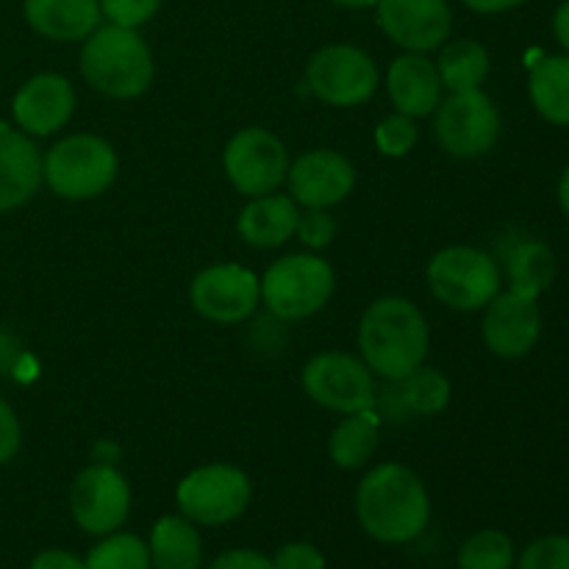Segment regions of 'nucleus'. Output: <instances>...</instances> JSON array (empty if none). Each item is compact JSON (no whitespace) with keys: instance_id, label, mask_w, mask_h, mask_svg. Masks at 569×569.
Returning a JSON list of instances; mask_svg holds the SVG:
<instances>
[{"instance_id":"nucleus-33","label":"nucleus","mask_w":569,"mask_h":569,"mask_svg":"<svg viewBox=\"0 0 569 569\" xmlns=\"http://www.w3.org/2000/svg\"><path fill=\"white\" fill-rule=\"evenodd\" d=\"M298 239L311 250H322L333 242L337 222L326 214V209H306L298 220Z\"/></svg>"},{"instance_id":"nucleus-14","label":"nucleus","mask_w":569,"mask_h":569,"mask_svg":"<svg viewBox=\"0 0 569 569\" xmlns=\"http://www.w3.org/2000/svg\"><path fill=\"white\" fill-rule=\"evenodd\" d=\"M378 26L409 53H428L448 42L453 14L448 0H378Z\"/></svg>"},{"instance_id":"nucleus-18","label":"nucleus","mask_w":569,"mask_h":569,"mask_svg":"<svg viewBox=\"0 0 569 569\" xmlns=\"http://www.w3.org/2000/svg\"><path fill=\"white\" fill-rule=\"evenodd\" d=\"M42 183V156L28 133L0 126V214L26 206Z\"/></svg>"},{"instance_id":"nucleus-6","label":"nucleus","mask_w":569,"mask_h":569,"mask_svg":"<svg viewBox=\"0 0 569 569\" xmlns=\"http://www.w3.org/2000/svg\"><path fill=\"white\" fill-rule=\"evenodd\" d=\"M428 287L433 298L450 309L478 311L500 292V267L483 250L453 244L431 259Z\"/></svg>"},{"instance_id":"nucleus-30","label":"nucleus","mask_w":569,"mask_h":569,"mask_svg":"<svg viewBox=\"0 0 569 569\" xmlns=\"http://www.w3.org/2000/svg\"><path fill=\"white\" fill-rule=\"evenodd\" d=\"M420 139V131H417V122L415 117L409 114H389L378 122L376 128V144L383 156L389 159H400V156L409 153L411 148L417 144Z\"/></svg>"},{"instance_id":"nucleus-34","label":"nucleus","mask_w":569,"mask_h":569,"mask_svg":"<svg viewBox=\"0 0 569 569\" xmlns=\"http://www.w3.org/2000/svg\"><path fill=\"white\" fill-rule=\"evenodd\" d=\"M272 569H326V556L309 542H289L278 548Z\"/></svg>"},{"instance_id":"nucleus-23","label":"nucleus","mask_w":569,"mask_h":569,"mask_svg":"<svg viewBox=\"0 0 569 569\" xmlns=\"http://www.w3.org/2000/svg\"><path fill=\"white\" fill-rule=\"evenodd\" d=\"M150 567L153 569H200L203 542L187 517H161L150 531Z\"/></svg>"},{"instance_id":"nucleus-13","label":"nucleus","mask_w":569,"mask_h":569,"mask_svg":"<svg viewBox=\"0 0 569 569\" xmlns=\"http://www.w3.org/2000/svg\"><path fill=\"white\" fill-rule=\"evenodd\" d=\"M194 311L211 322L233 326L256 311L261 300V281L256 272L239 264L206 267L189 287Z\"/></svg>"},{"instance_id":"nucleus-38","label":"nucleus","mask_w":569,"mask_h":569,"mask_svg":"<svg viewBox=\"0 0 569 569\" xmlns=\"http://www.w3.org/2000/svg\"><path fill=\"white\" fill-rule=\"evenodd\" d=\"M522 3L528 0H465L467 9L478 11V14H500V11H511Z\"/></svg>"},{"instance_id":"nucleus-24","label":"nucleus","mask_w":569,"mask_h":569,"mask_svg":"<svg viewBox=\"0 0 569 569\" xmlns=\"http://www.w3.org/2000/svg\"><path fill=\"white\" fill-rule=\"evenodd\" d=\"M378 433H381V420L372 409L345 415V420L333 428L331 439H328L331 461L342 470H359L376 453Z\"/></svg>"},{"instance_id":"nucleus-42","label":"nucleus","mask_w":569,"mask_h":569,"mask_svg":"<svg viewBox=\"0 0 569 569\" xmlns=\"http://www.w3.org/2000/svg\"><path fill=\"white\" fill-rule=\"evenodd\" d=\"M331 3L342 6V9H370V6H376L378 0H331Z\"/></svg>"},{"instance_id":"nucleus-22","label":"nucleus","mask_w":569,"mask_h":569,"mask_svg":"<svg viewBox=\"0 0 569 569\" xmlns=\"http://www.w3.org/2000/svg\"><path fill=\"white\" fill-rule=\"evenodd\" d=\"M450 403V381L439 370L417 367L400 381H392L383 398V409L392 420H409V417L439 415Z\"/></svg>"},{"instance_id":"nucleus-32","label":"nucleus","mask_w":569,"mask_h":569,"mask_svg":"<svg viewBox=\"0 0 569 569\" xmlns=\"http://www.w3.org/2000/svg\"><path fill=\"white\" fill-rule=\"evenodd\" d=\"M161 9V0H100V14L122 28H139Z\"/></svg>"},{"instance_id":"nucleus-3","label":"nucleus","mask_w":569,"mask_h":569,"mask_svg":"<svg viewBox=\"0 0 569 569\" xmlns=\"http://www.w3.org/2000/svg\"><path fill=\"white\" fill-rule=\"evenodd\" d=\"M81 76L87 78L89 87L109 98H139L153 83V53L137 28L109 22L103 28H94L83 42Z\"/></svg>"},{"instance_id":"nucleus-11","label":"nucleus","mask_w":569,"mask_h":569,"mask_svg":"<svg viewBox=\"0 0 569 569\" xmlns=\"http://www.w3.org/2000/svg\"><path fill=\"white\" fill-rule=\"evenodd\" d=\"M222 167L239 194L261 198L272 194L289 172V156L281 139L267 128H242L228 139Z\"/></svg>"},{"instance_id":"nucleus-35","label":"nucleus","mask_w":569,"mask_h":569,"mask_svg":"<svg viewBox=\"0 0 569 569\" xmlns=\"http://www.w3.org/2000/svg\"><path fill=\"white\" fill-rule=\"evenodd\" d=\"M20 420H17L14 409L0 398V467L14 459L17 450H20Z\"/></svg>"},{"instance_id":"nucleus-36","label":"nucleus","mask_w":569,"mask_h":569,"mask_svg":"<svg viewBox=\"0 0 569 569\" xmlns=\"http://www.w3.org/2000/svg\"><path fill=\"white\" fill-rule=\"evenodd\" d=\"M209 569H272V561L264 553H259V550L237 548L217 556Z\"/></svg>"},{"instance_id":"nucleus-2","label":"nucleus","mask_w":569,"mask_h":569,"mask_svg":"<svg viewBox=\"0 0 569 569\" xmlns=\"http://www.w3.org/2000/svg\"><path fill=\"white\" fill-rule=\"evenodd\" d=\"M359 350L370 372L400 381L426 361L428 322L406 298H381L359 322Z\"/></svg>"},{"instance_id":"nucleus-39","label":"nucleus","mask_w":569,"mask_h":569,"mask_svg":"<svg viewBox=\"0 0 569 569\" xmlns=\"http://www.w3.org/2000/svg\"><path fill=\"white\" fill-rule=\"evenodd\" d=\"M553 33H556V39H559L561 48H565L567 53H569V0H565V3H561L559 9H556Z\"/></svg>"},{"instance_id":"nucleus-37","label":"nucleus","mask_w":569,"mask_h":569,"mask_svg":"<svg viewBox=\"0 0 569 569\" xmlns=\"http://www.w3.org/2000/svg\"><path fill=\"white\" fill-rule=\"evenodd\" d=\"M28 569H87V565L70 550H42L39 556H33Z\"/></svg>"},{"instance_id":"nucleus-41","label":"nucleus","mask_w":569,"mask_h":569,"mask_svg":"<svg viewBox=\"0 0 569 569\" xmlns=\"http://www.w3.org/2000/svg\"><path fill=\"white\" fill-rule=\"evenodd\" d=\"M559 203H561V209H565L567 217H569V164L565 167V172H561V181H559Z\"/></svg>"},{"instance_id":"nucleus-26","label":"nucleus","mask_w":569,"mask_h":569,"mask_svg":"<svg viewBox=\"0 0 569 569\" xmlns=\"http://www.w3.org/2000/svg\"><path fill=\"white\" fill-rule=\"evenodd\" d=\"M439 81L450 92L481 89L489 76V50L476 39H453L439 50Z\"/></svg>"},{"instance_id":"nucleus-4","label":"nucleus","mask_w":569,"mask_h":569,"mask_svg":"<svg viewBox=\"0 0 569 569\" xmlns=\"http://www.w3.org/2000/svg\"><path fill=\"white\" fill-rule=\"evenodd\" d=\"M120 161L94 133H72L42 156V181L64 200H92L114 183Z\"/></svg>"},{"instance_id":"nucleus-20","label":"nucleus","mask_w":569,"mask_h":569,"mask_svg":"<svg viewBox=\"0 0 569 569\" xmlns=\"http://www.w3.org/2000/svg\"><path fill=\"white\" fill-rule=\"evenodd\" d=\"M22 11L28 26L53 42H81L103 17L100 0H26Z\"/></svg>"},{"instance_id":"nucleus-16","label":"nucleus","mask_w":569,"mask_h":569,"mask_svg":"<svg viewBox=\"0 0 569 569\" xmlns=\"http://www.w3.org/2000/svg\"><path fill=\"white\" fill-rule=\"evenodd\" d=\"M287 181L295 203L306 209H331L353 192L356 170L339 150L317 148L289 167Z\"/></svg>"},{"instance_id":"nucleus-40","label":"nucleus","mask_w":569,"mask_h":569,"mask_svg":"<svg viewBox=\"0 0 569 569\" xmlns=\"http://www.w3.org/2000/svg\"><path fill=\"white\" fill-rule=\"evenodd\" d=\"M14 353H17L14 339H11L9 333H0V372L9 370L11 361H14Z\"/></svg>"},{"instance_id":"nucleus-8","label":"nucleus","mask_w":569,"mask_h":569,"mask_svg":"<svg viewBox=\"0 0 569 569\" xmlns=\"http://www.w3.org/2000/svg\"><path fill=\"white\" fill-rule=\"evenodd\" d=\"M433 133L445 153L456 159L487 156L500 139V111L481 89L450 92L433 111Z\"/></svg>"},{"instance_id":"nucleus-5","label":"nucleus","mask_w":569,"mask_h":569,"mask_svg":"<svg viewBox=\"0 0 569 569\" xmlns=\"http://www.w3.org/2000/svg\"><path fill=\"white\" fill-rule=\"evenodd\" d=\"M333 270L326 259L311 253H292L272 261L261 278L264 306L281 320H306L331 300Z\"/></svg>"},{"instance_id":"nucleus-15","label":"nucleus","mask_w":569,"mask_h":569,"mask_svg":"<svg viewBox=\"0 0 569 569\" xmlns=\"http://www.w3.org/2000/svg\"><path fill=\"white\" fill-rule=\"evenodd\" d=\"M483 342L500 359H520L531 353L542 331V317H539L537 298L522 295L517 289L498 292L483 306Z\"/></svg>"},{"instance_id":"nucleus-28","label":"nucleus","mask_w":569,"mask_h":569,"mask_svg":"<svg viewBox=\"0 0 569 569\" xmlns=\"http://www.w3.org/2000/svg\"><path fill=\"white\" fill-rule=\"evenodd\" d=\"M87 569H150L148 542L137 533H109L87 556Z\"/></svg>"},{"instance_id":"nucleus-29","label":"nucleus","mask_w":569,"mask_h":569,"mask_svg":"<svg viewBox=\"0 0 569 569\" xmlns=\"http://www.w3.org/2000/svg\"><path fill=\"white\" fill-rule=\"evenodd\" d=\"M515 545L503 531H478L459 548V569H511Z\"/></svg>"},{"instance_id":"nucleus-1","label":"nucleus","mask_w":569,"mask_h":569,"mask_svg":"<svg viewBox=\"0 0 569 569\" xmlns=\"http://www.w3.org/2000/svg\"><path fill=\"white\" fill-rule=\"evenodd\" d=\"M356 515L367 537L376 542L406 545L426 531L431 520V500L415 470L387 461L361 478Z\"/></svg>"},{"instance_id":"nucleus-17","label":"nucleus","mask_w":569,"mask_h":569,"mask_svg":"<svg viewBox=\"0 0 569 569\" xmlns=\"http://www.w3.org/2000/svg\"><path fill=\"white\" fill-rule=\"evenodd\" d=\"M72 111H76V89L64 76H56V72H39L28 78L11 100L14 122L22 128V133H31V137L56 133L70 122Z\"/></svg>"},{"instance_id":"nucleus-12","label":"nucleus","mask_w":569,"mask_h":569,"mask_svg":"<svg viewBox=\"0 0 569 569\" xmlns=\"http://www.w3.org/2000/svg\"><path fill=\"white\" fill-rule=\"evenodd\" d=\"M70 509L81 531L109 537L128 520V511H131L128 478L111 465L87 467L72 481Z\"/></svg>"},{"instance_id":"nucleus-21","label":"nucleus","mask_w":569,"mask_h":569,"mask_svg":"<svg viewBox=\"0 0 569 569\" xmlns=\"http://www.w3.org/2000/svg\"><path fill=\"white\" fill-rule=\"evenodd\" d=\"M300 211L298 203L287 194H261V198H250L239 214V237L253 248H281L283 242L295 237L298 231Z\"/></svg>"},{"instance_id":"nucleus-19","label":"nucleus","mask_w":569,"mask_h":569,"mask_svg":"<svg viewBox=\"0 0 569 569\" xmlns=\"http://www.w3.org/2000/svg\"><path fill=\"white\" fill-rule=\"evenodd\" d=\"M387 92L395 109L409 117H428L442 100L439 70L426 53H403L389 64Z\"/></svg>"},{"instance_id":"nucleus-31","label":"nucleus","mask_w":569,"mask_h":569,"mask_svg":"<svg viewBox=\"0 0 569 569\" xmlns=\"http://www.w3.org/2000/svg\"><path fill=\"white\" fill-rule=\"evenodd\" d=\"M517 569H569V537H542L528 545Z\"/></svg>"},{"instance_id":"nucleus-9","label":"nucleus","mask_w":569,"mask_h":569,"mask_svg":"<svg viewBox=\"0 0 569 569\" xmlns=\"http://www.w3.org/2000/svg\"><path fill=\"white\" fill-rule=\"evenodd\" d=\"M311 94L333 109H353L367 103L378 89V67L353 44H326L306 67Z\"/></svg>"},{"instance_id":"nucleus-10","label":"nucleus","mask_w":569,"mask_h":569,"mask_svg":"<svg viewBox=\"0 0 569 569\" xmlns=\"http://www.w3.org/2000/svg\"><path fill=\"white\" fill-rule=\"evenodd\" d=\"M300 381H303L306 395L317 406L337 411V415L376 409L378 403L370 367L342 350H328V353H317L315 359H309Z\"/></svg>"},{"instance_id":"nucleus-27","label":"nucleus","mask_w":569,"mask_h":569,"mask_svg":"<svg viewBox=\"0 0 569 569\" xmlns=\"http://www.w3.org/2000/svg\"><path fill=\"white\" fill-rule=\"evenodd\" d=\"M506 272L511 289L539 298L556 278L553 250L539 239H520L506 253Z\"/></svg>"},{"instance_id":"nucleus-25","label":"nucleus","mask_w":569,"mask_h":569,"mask_svg":"<svg viewBox=\"0 0 569 569\" xmlns=\"http://www.w3.org/2000/svg\"><path fill=\"white\" fill-rule=\"evenodd\" d=\"M531 103L553 126H569V56H548L528 78Z\"/></svg>"},{"instance_id":"nucleus-7","label":"nucleus","mask_w":569,"mask_h":569,"mask_svg":"<svg viewBox=\"0 0 569 569\" xmlns=\"http://www.w3.org/2000/svg\"><path fill=\"white\" fill-rule=\"evenodd\" d=\"M253 498L250 478L233 465H206L189 472L176 489L181 515L194 526H226L244 515Z\"/></svg>"}]
</instances>
